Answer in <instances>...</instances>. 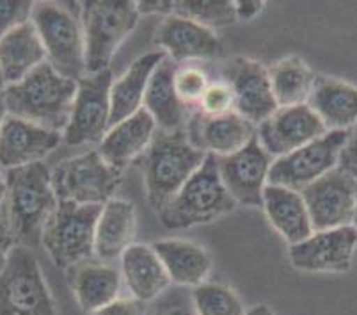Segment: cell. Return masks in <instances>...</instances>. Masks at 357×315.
I'll list each match as a JSON object with an SVG mask.
<instances>
[{
    "label": "cell",
    "mask_w": 357,
    "mask_h": 315,
    "mask_svg": "<svg viewBox=\"0 0 357 315\" xmlns=\"http://www.w3.org/2000/svg\"><path fill=\"white\" fill-rule=\"evenodd\" d=\"M6 226L24 246L41 244L45 225L59 205L45 162L6 171Z\"/></svg>",
    "instance_id": "1"
},
{
    "label": "cell",
    "mask_w": 357,
    "mask_h": 315,
    "mask_svg": "<svg viewBox=\"0 0 357 315\" xmlns=\"http://www.w3.org/2000/svg\"><path fill=\"white\" fill-rule=\"evenodd\" d=\"M75 95L77 80L59 75L48 63L4 89L9 116L61 134L70 122Z\"/></svg>",
    "instance_id": "2"
},
{
    "label": "cell",
    "mask_w": 357,
    "mask_h": 315,
    "mask_svg": "<svg viewBox=\"0 0 357 315\" xmlns=\"http://www.w3.org/2000/svg\"><path fill=\"white\" fill-rule=\"evenodd\" d=\"M206 155L190 141L187 129L157 131L148 150L139 157L149 205L160 212L203 166Z\"/></svg>",
    "instance_id": "3"
},
{
    "label": "cell",
    "mask_w": 357,
    "mask_h": 315,
    "mask_svg": "<svg viewBox=\"0 0 357 315\" xmlns=\"http://www.w3.org/2000/svg\"><path fill=\"white\" fill-rule=\"evenodd\" d=\"M235 207L236 201L220 180L215 155L208 154L199 170L158 212V217L165 228L181 230L220 219Z\"/></svg>",
    "instance_id": "4"
},
{
    "label": "cell",
    "mask_w": 357,
    "mask_h": 315,
    "mask_svg": "<svg viewBox=\"0 0 357 315\" xmlns=\"http://www.w3.org/2000/svg\"><path fill=\"white\" fill-rule=\"evenodd\" d=\"M102 207L59 201L41 235V244L57 268L75 269L93 261Z\"/></svg>",
    "instance_id": "5"
},
{
    "label": "cell",
    "mask_w": 357,
    "mask_h": 315,
    "mask_svg": "<svg viewBox=\"0 0 357 315\" xmlns=\"http://www.w3.org/2000/svg\"><path fill=\"white\" fill-rule=\"evenodd\" d=\"M137 2L89 0L82 2V32L87 73L109 70L116 50L139 22Z\"/></svg>",
    "instance_id": "6"
},
{
    "label": "cell",
    "mask_w": 357,
    "mask_h": 315,
    "mask_svg": "<svg viewBox=\"0 0 357 315\" xmlns=\"http://www.w3.org/2000/svg\"><path fill=\"white\" fill-rule=\"evenodd\" d=\"M31 22L41 38L47 63L59 75L77 82L87 75L82 25L70 9L54 2H36Z\"/></svg>",
    "instance_id": "7"
},
{
    "label": "cell",
    "mask_w": 357,
    "mask_h": 315,
    "mask_svg": "<svg viewBox=\"0 0 357 315\" xmlns=\"http://www.w3.org/2000/svg\"><path fill=\"white\" fill-rule=\"evenodd\" d=\"M0 315H57L40 264L27 246H15L0 272Z\"/></svg>",
    "instance_id": "8"
},
{
    "label": "cell",
    "mask_w": 357,
    "mask_h": 315,
    "mask_svg": "<svg viewBox=\"0 0 357 315\" xmlns=\"http://www.w3.org/2000/svg\"><path fill=\"white\" fill-rule=\"evenodd\" d=\"M121 182V171L110 168L98 150L68 159L52 171V185L59 201L79 205H105Z\"/></svg>",
    "instance_id": "9"
},
{
    "label": "cell",
    "mask_w": 357,
    "mask_h": 315,
    "mask_svg": "<svg viewBox=\"0 0 357 315\" xmlns=\"http://www.w3.org/2000/svg\"><path fill=\"white\" fill-rule=\"evenodd\" d=\"M112 71L87 73L77 82L70 122L63 132V139L70 146L91 145L105 138L110 131V87Z\"/></svg>",
    "instance_id": "10"
},
{
    "label": "cell",
    "mask_w": 357,
    "mask_h": 315,
    "mask_svg": "<svg viewBox=\"0 0 357 315\" xmlns=\"http://www.w3.org/2000/svg\"><path fill=\"white\" fill-rule=\"evenodd\" d=\"M347 131H329L310 145L272 162L268 185H279L301 193L307 185L337 168Z\"/></svg>",
    "instance_id": "11"
},
{
    "label": "cell",
    "mask_w": 357,
    "mask_h": 315,
    "mask_svg": "<svg viewBox=\"0 0 357 315\" xmlns=\"http://www.w3.org/2000/svg\"><path fill=\"white\" fill-rule=\"evenodd\" d=\"M310 212L313 232L352 226L356 214L357 180L334 168L301 191Z\"/></svg>",
    "instance_id": "12"
},
{
    "label": "cell",
    "mask_w": 357,
    "mask_h": 315,
    "mask_svg": "<svg viewBox=\"0 0 357 315\" xmlns=\"http://www.w3.org/2000/svg\"><path fill=\"white\" fill-rule=\"evenodd\" d=\"M220 180L236 205L263 207V191L268 185L272 157L263 150L258 138L245 148L226 157H215Z\"/></svg>",
    "instance_id": "13"
},
{
    "label": "cell",
    "mask_w": 357,
    "mask_h": 315,
    "mask_svg": "<svg viewBox=\"0 0 357 315\" xmlns=\"http://www.w3.org/2000/svg\"><path fill=\"white\" fill-rule=\"evenodd\" d=\"M327 132L329 131L324 126L322 119L307 103L278 107L274 115L256 126V138L272 159L291 154Z\"/></svg>",
    "instance_id": "14"
},
{
    "label": "cell",
    "mask_w": 357,
    "mask_h": 315,
    "mask_svg": "<svg viewBox=\"0 0 357 315\" xmlns=\"http://www.w3.org/2000/svg\"><path fill=\"white\" fill-rule=\"evenodd\" d=\"M222 80L231 87L235 110L256 126L278 109L268 70L261 63L236 57L222 68Z\"/></svg>",
    "instance_id": "15"
},
{
    "label": "cell",
    "mask_w": 357,
    "mask_h": 315,
    "mask_svg": "<svg viewBox=\"0 0 357 315\" xmlns=\"http://www.w3.org/2000/svg\"><path fill=\"white\" fill-rule=\"evenodd\" d=\"M357 248L354 226L313 232L298 244L290 246L288 256L294 268L307 272H345L352 268Z\"/></svg>",
    "instance_id": "16"
},
{
    "label": "cell",
    "mask_w": 357,
    "mask_h": 315,
    "mask_svg": "<svg viewBox=\"0 0 357 315\" xmlns=\"http://www.w3.org/2000/svg\"><path fill=\"white\" fill-rule=\"evenodd\" d=\"M63 141L61 132L8 116L0 129V168L15 170L43 162Z\"/></svg>",
    "instance_id": "17"
},
{
    "label": "cell",
    "mask_w": 357,
    "mask_h": 315,
    "mask_svg": "<svg viewBox=\"0 0 357 315\" xmlns=\"http://www.w3.org/2000/svg\"><path fill=\"white\" fill-rule=\"evenodd\" d=\"M187 134L199 150L215 157H226L245 148L256 138V125L236 110L222 116L194 112L187 125Z\"/></svg>",
    "instance_id": "18"
},
{
    "label": "cell",
    "mask_w": 357,
    "mask_h": 315,
    "mask_svg": "<svg viewBox=\"0 0 357 315\" xmlns=\"http://www.w3.org/2000/svg\"><path fill=\"white\" fill-rule=\"evenodd\" d=\"M157 43L174 64L217 59L224 52L222 41L212 29L176 15L165 16L162 20L157 31Z\"/></svg>",
    "instance_id": "19"
},
{
    "label": "cell",
    "mask_w": 357,
    "mask_h": 315,
    "mask_svg": "<svg viewBox=\"0 0 357 315\" xmlns=\"http://www.w3.org/2000/svg\"><path fill=\"white\" fill-rule=\"evenodd\" d=\"M157 131L158 126L155 119L142 107L130 118L110 126L105 138L100 141L98 154L110 168L123 171L130 162L139 159L148 150Z\"/></svg>",
    "instance_id": "20"
},
{
    "label": "cell",
    "mask_w": 357,
    "mask_h": 315,
    "mask_svg": "<svg viewBox=\"0 0 357 315\" xmlns=\"http://www.w3.org/2000/svg\"><path fill=\"white\" fill-rule=\"evenodd\" d=\"M174 73L176 64L165 57L153 71L146 89L144 109L155 119L158 131H185L192 118L190 107L178 98L174 89Z\"/></svg>",
    "instance_id": "21"
},
{
    "label": "cell",
    "mask_w": 357,
    "mask_h": 315,
    "mask_svg": "<svg viewBox=\"0 0 357 315\" xmlns=\"http://www.w3.org/2000/svg\"><path fill=\"white\" fill-rule=\"evenodd\" d=\"M165 57L167 55L162 50L148 52V54L137 57L130 64L128 70L112 82V87H110V126H114L116 123L130 118L142 109L149 79Z\"/></svg>",
    "instance_id": "22"
},
{
    "label": "cell",
    "mask_w": 357,
    "mask_h": 315,
    "mask_svg": "<svg viewBox=\"0 0 357 315\" xmlns=\"http://www.w3.org/2000/svg\"><path fill=\"white\" fill-rule=\"evenodd\" d=\"M307 105L327 131H349L357 123V87L345 80L317 77Z\"/></svg>",
    "instance_id": "23"
},
{
    "label": "cell",
    "mask_w": 357,
    "mask_h": 315,
    "mask_svg": "<svg viewBox=\"0 0 357 315\" xmlns=\"http://www.w3.org/2000/svg\"><path fill=\"white\" fill-rule=\"evenodd\" d=\"M263 209L267 212L271 225L290 246L303 242L313 233L307 207L303 194L297 191L267 185L263 191Z\"/></svg>",
    "instance_id": "24"
},
{
    "label": "cell",
    "mask_w": 357,
    "mask_h": 315,
    "mask_svg": "<svg viewBox=\"0 0 357 315\" xmlns=\"http://www.w3.org/2000/svg\"><path fill=\"white\" fill-rule=\"evenodd\" d=\"M43 63H47V54L32 22L20 25L0 40V66L6 87L24 80Z\"/></svg>",
    "instance_id": "25"
},
{
    "label": "cell",
    "mask_w": 357,
    "mask_h": 315,
    "mask_svg": "<svg viewBox=\"0 0 357 315\" xmlns=\"http://www.w3.org/2000/svg\"><path fill=\"white\" fill-rule=\"evenodd\" d=\"M137 228L135 207L126 200L107 201L96 223L95 251L102 261H114L132 246Z\"/></svg>",
    "instance_id": "26"
},
{
    "label": "cell",
    "mask_w": 357,
    "mask_h": 315,
    "mask_svg": "<svg viewBox=\"0 0 357 315\" xmlns=\"http://www.w3.org/2000/svg\"><path fill=\"white\" fill-rule=\"evenodd\" d=\"M121 272L135 300L151 301L171 284L153 246L132 244L121 256Z\"/></svg>",
    "instance_id": "27"
},
{
    "label": "cell",
    "mask_w": 357,
    "mask_h": 315,
    "mask_svg": "<svg viewBox=\"0 0 357 315\" xmlns=\"http://www.w3.org/2000/svg\"><path fill=\"white\" fill-rule=\"evenodd\" d=\"M153 249L164 264L171 281L178 285L197 287L208 278L212 261L206 249L189 240H158Z\"/></svg>",
    "instance_id": "28"
},
{
    "label": "cell",
    "mask_w": 357,
    "mask_h": 315,
    "mask_svg": "<svg viewBox=\"0 0 357 315\" xmlns=\"http://www.w3.org/2000/svg\"><path fill=\"white\" fill-rule=\"evenodd\" d=\"M121 276L116 268L103 264L87 262L75 268L71 287L80 308L95 314L100 308L118 300L121 292Z\"/></svg>",
    "instance_id": "29"
},
{
    "label": "cell",
    "mask_w": 357,
    "mask_h": 315,
    "mask_svg": "<svg viewBox=\"0 0 357 315\" xmlns=\"http://www.w3.org/2000/svg\"><path fill=\"white\" fill-rule=\"evenodd\" d=\"M272 93L278 107H294L307 103L313 91L314 75L311 68L298 57H284L268 68Z\"/></svg>",
    "instance_id": "30"
},
{
    "label": "cell",
    "mask_w": 357,
    "mask_h": 315,
    "mask_svg": "<svg viewBox=\"0 0 357 315\" xmlns=\"http://www.w3.org/2000/svg\"><path fill=\"white\" fill-rule=\"evenodd\" d=\"M173 15L192 20L206 29L228 27L236 22L235 2L228 0H174Z\"/></svg>",
    "instance_id": "31"
},
{
    "label": "cell",
    "mask_w": 357,
    "mask_h": 315,
    "mask_svg": "<svg viewBox=\"0 0 357 315\" xmlns=\"http://www.w3.org/2000/svg\"><path fill=\"white\" fill-rule=\"evenodd\" d=\"M197 315H245L238 295L226 285L201 284L192 291Z\"/></svg>",
    "instance_id": "32"
},
{
    "label": "cell",
    "mask_w": 357,
    "mask_h": 315,
    "mask_svg": "<svg viewBox=\"0 0 357 315\" xmlns=\"http://www.w3.org/2000/svg\"><path fill=\"white\" fill-rule=\"evenodd\" d=\"M208 86V75L196 66L180 68L174 73V89H176L178 98L190 109L197 107Z\"/></svg>",
    "instance_id": "33"
},
{
    "label": "cell",
    "mask_w": 357,
    "mask_h": 315,
    "mask_svg": "<svg viewBox=\"0 0 357 315\" xmlns=\"http://www.w3.org/2000/svg\"><path fill=\"white\" fill-rule=\"evenodd\" d=\"M235 110V96L233 91L224 80L210 82L204 91L203 98L197 103V112L204 116H222Z\"/></svg>",
    "instance_id": "34"
},
{
    "label": "cell",
    "mask_w": 357,
    "mask_h": 315,
    "mask_svg": "<svg viewBox=\"0 0 357 315\" xmlns=\"http://www.w3.org/2000/svg\"><path fill=\"white\" fill-rule=\"evenodd\" d=\"M36 2L29 0H0V40L20 25L31 22Z\"/></svg>",
    "instance_id": "35"
},
{
    "label": "cell",
    "mask_w": 357,
    "mask_h": 315,
    "mask_svg": "<svg viewBox=\"0 0 357 315\" xmlns=\"http://www.w3.org/2000/svg\"><path fill=\"white\" fill-rule=\"evenodd\" d=\"M337 168H342L345 173L357 180V123L347 131V139L340 154Z\"/></svg>",
    "instance_id": "36"
},
{
    "label": "cell",
    "mask_w": 357,
    "mask_h": 315,
    "mask_svg": "<svg viewBox=\"0 0 357 315\" xmlns=\"http://www.w3.org/2000/svg\"><path fill=\"white\" fill-rule=\"evenodd\" d=\"M93 315H144V303L135 298L132 300H119L118 298Z\"/></svg>",
    "instance_id": "37"
},
{
    "label": "cell",
    "mask_w": 357,
    "mask_h": 315,
    "mask_svg": "<svg viewBox=\"0 0 357 315\" xmlns=\"http://www.w3.org/2000/svg\"><path fill=\"white\" fill-rule=\"evenodd\" d=\"M139 15H173V0H141L137 2Z\"/></svg>",
    "instance_id": "38"
},
{
    "label": "cell",
    "mask_w": 357,
    "mask_h": 315,
    "mask_svg": "<svg viewBox=\"0 0 357 315\" xmlns=\"http://www.w3.org/2000/svg\"><path fill=\"white\" fill-rule=\"evenodd\" d=\"M265 8V2H259V0H240L235 2V13L236 20H255L256 16L263 11Z\"/></svg>",
    "instance_id": "39"
},
{
    "label": "cell",
    "mask_w": 357,
    "mask_h": 315,
    "mask_svg": "<svg viewBox=\"0 0 357 315\" xmlns=\"http://www.w3.org/2000/svg\"><path fill=\"white\" fill-rule=\"evenodd\" d=\"M15 237L9 232V228L6 225H0V272L4 271L6 264L9 261V255H11L13 248H15Z\"/></svg>",
    "instance_id": "40"
},
{
    "label": "cell",
    "mask_w": 357,
    "mask_h": 315,
    "mask_svg": "<svg viewBox=\"0 0 357 315\" xmlns=\"http://www.w3.org/2000/svg\"><path fill=\"white\" fill-rule=\"evenodd\" d=\"M6 171L0 168V225H6V196H8V187H6Z\"/></svg>",
    "instance_id": "41"
},
{
    "label": "cell",
    "mask_w": 357,
    "mask_h": 315,
    "mask_svg": "<svg viewBox=\"0 0 357 315\" xmlns=\"http://www.w3.org/2000/svg\"><path fill=\"white\" fill-rule=\"evenodd\" d=\"M162 315H197L196 308L189 307V305H174V307L167 308Z\"/></svg>",
    "instance_id": "42"
},
{
    "label": "cell",
    "mask_w": 357,
    "mask_h": 315,
    "mask_svg": "<svg viewBox=\"0 0 357 315\" xmlns=\"http://www.w3.org/2000/svg\"><path fill=\"white\" fill-rule=\"evenodd\" d=\"M245 315H274V312H272L268 307H265V305H258V307L245 312Z\"/></svg>",
    "instance_id": "43"
},
{
    "label": "cell",
    "mask_w": 357,
    "mask_h": 315,
    "mask_svg": "<svg viewBox=\"0 0 357 315\" xmlns=\"http://www.w3.org/2000/svg\"><path fill=\"white\" fill-rule=\"evenodd\" d=\"M8 107H6V100H4V93H0V129L4 125L6 118H8Z\"/></svg>",
    "instance_id": "44"
},
{
    "label": "cell",
    "mask_w": 357,
    "mask_h": 315,
    "mask_svg": "<svg viewBox=\"0 0 357 315\" xmlns=\"http://www.w3.org/2000/svg\"><path fill=\"white\" fill-rule=\"evenodd\" d=\"M6 89V80H4V75H2V66H0V93H4Z\"/></svg>",
    "instance_id": "45"
},
{
    "label": "cell",
    "mask_w": 357,
    "mask_h": 315,
    "mask_svg": "<svg viewBox=\"0 0 357 315\" xmlns=\"http://www.w3.org/2000/svg\"><path fill=\"white\" fill-rule=\"evenodd\" d=\"M352 226L357 230V196H356V214H354V223H352Z\"/></svg>",
    "instance_id": "46"
}]
</instances>
